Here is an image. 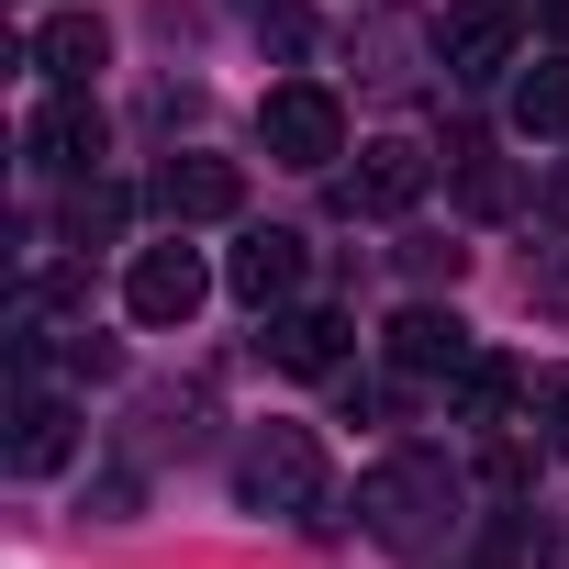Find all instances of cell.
Here are the masks:
<instances>
[{"instance_id": "obj_11", "label": "cell", "mask_w": 569, "mask_h": 569, "mask_svg": "<svg viewBox=\"0 0 569 569\" xmlns=\"http://www.w3.org/2000/svg\"><path fill=\"white\" fill-rule=\"evenodd\" d=\"M90 157H101V101L90 90H57L34 112V168H90Z\"/></svg>"}, {"instance_id": "obj_21", "label": "cell", "mask_w": 569, "mask_h": 569, "mask_svg": "<svg viewBox=\"0 0 569 569\" xmlns=\"http://www.w3.org/2000/svg\"><path fill=\"white\" fill-rule=\"evenodd\" d=\"M536 23H547V34H569V0H536Z\"/></svg>"}, {"instance_id": "obj_18", "label": "cell", "mask_w": 569, "mask_h": 569, "mask_svg": "<svg viewBox=\"0 0 569 569\" xmlns=\"http://www.w3.org/2000/svg\"><path fill=\"white\" fill-rule=\"evenodd\" d=\"M536 436H547V458H569V369L536 380Z\"/></svg>"}, {"instance_id": "obj_6", "label": "cell", "mask_w": 569, "mask_h": 569, "mask_svg": "<svg viewBox=\"0 0 569 569\" xmlns=\"http://www.w3.org/2000/svg\"><path fill=\"white\" fill-rule=\"evenodd\" d=\"M223 279H234L246 313H291V291H302V234H291V223H257V234L223 257Z\"/></svg>"}, {"instance_id": "obj_5", "label": "cell", "mask_w": 569, "mask_h": 569, "mask_svg": "<svg viewBox=\"0 0 569 569\" xmlns=\"http://www.w3.org/2000/svg\"><path fill=\"white\" fill-rule=\"evenodd\" d=\"M425 179H436V157H425L413 134H380V146H358V179H347V212L391 223V212H413V201H425Z\"/></svg>"}, {"instance_id": "obj_12", "label": "cell", "mask_w": 569, "mask_h": 569, "mask_svg": "<svg viewBox=\"0 0 569 569\" xmlns=\"http://www.w3.org/2000/svg\"><path fill=\"white\" fill-rule=\"evenodd\" d=\"M502 57H513V12L502 0H469L447 23V79H502Z\"/></svg>"}, {"instance_id": "obj_20", "label": "cell", "mask_w": 569, "mask_h": 569, "mask_svg": "<svg viewBox=\"0 0 569 569\" xmlns=\"http://www.w3.org/2000/svg\"><path fill=\"white\" fill-rule=\"evenodd\" d=\"M68 223H79V234H112V223H123V190H79Z\"/></svg>"}, {"instance_id": "obj_15", "label": "cell", "mask_w": 569, "mask_h": 569, "mask_svg": "<svg viewBox=\"0 0 569 569\" xmlns=\"http://www.w3.org/2000/svg\"><path fill=\"white\" fill-rule=\"evenodd\" d=\"M513 201H525V179H513L491 146H458V212H469V223H502Z\"/></svg>"}, {"instance_id": "obj_17", "label": "cell", "mask_w": 569, "mask_h": 569, "mask_svg": "<svg viewBox=\"0 0 569 569\" xmlns=\"http://www.w3.org/2000/svg\"><path fill=\"white\" fill-rule=\"evenodd\" d=\"M234 12H246V23H257L279 57H302V34H313V23H302V0H234Z\"/></svg>"}, {"instance_id": "obj_19", "label": "cell", "mask_w": 569, "mask_h": 569, "mask_svg": "<svg viewBox=\"0 0 569 569\" xmlns=\"http://www.w3.org/2000/svg\"><path fill=\"white\" fill-rule=\"evenodd\" d=\"M525 302H536V313H569V257H547V268H525Z\"/></svg>"}, {"instance_id": "obj_9", "label": "cell", "mask_w": 569, "mask_h": 569, "mask_svg": "<svg viewBox=\"0 0 569 569\" xmlns=\"http://www.w3.org/2000/svg\"><path fill=\"white\" fill-rule=\"evenodd\" d=\"M268 369H291V380H336V369H347V313H325V302L268 313Z\"/></svg>"}, {"instance_id": "obj_8", "label": "cell", "mask_w": 569, "mask_h": 569, "mask_svg": "<svg viewBox=\"0 0 569 569\" xmlns=\"http://www.w3.org/2000/svg\"><path fill=\"white\" fill-rule=\"evenodd\" d=\"M380 347H391V369H402V380H458V369L480 358V347H469V325H458V313H436V302H402Z\"/></svg>"}, {"instance_id": "obj_1", "label": "cell", "mask_w": 569, "mask_h": 569, "mask_svg": "<svg viewBox=\"0 0 569 569\" xmlns=\"http://www.w3.org/2000/svg\"><path fill=\"white\" fill-rule=\"evenodd\" d=\"M358 525H369L391 558H436L447 525H458V480H447V458H380V469L358 480Z\"/></svg>"}, {"instance_id": "obj_16", "label": "cell", "mask_w": 569, "mask_h": 569, "mask_svg": "<svg viewBox=\"0 0 569 569\" xmlns=\"http://www.w3.org/2000/svg\"><path fill=\"white\" fill-rule=\"evenodd\" d=\"M513 123H525V134H569V57H536V68L513 79Z\"/></svg>"}, {"instance_id": "obj_4", "label": "cell", "mask_w": 569, "mask_h": 569, "mask_svg": "<svg viewBox=\"0 0 569 569\" xmlns=\"http://www.w3.org/2000/svg\"><path fill=\"white\" fill-rule=\"evenodd\" d=\"M201 291H212V268H201V246H134V268H123V313L146 325V336H179L190 313H201Z\"/></svg>"}, {"instance_id": "obj_22", "label": "cell", "mask_w": 569, "mask_h": 569, "mask_svg": "<svg viewBox=\"0 0 569 569\" xmlns=\"http://www.w3.org/2000/svg\"><path fill=\"white\" fill-rule=\"evenodd\" d=\"M547 212H558V223H569V168H558V179H547Z\"/></svg>"}, {"instance_id": "obj_10", "label": "cell", "mask_w": 569, "mask_h": 569, "mask_svg": "<svg viewBox=\"0 0 569 569\" xmlns=\"http://www.w3.org/2000/svg\"><path fill=\"white\" fill-rule=\"evenodd\" d=\"M112 57V34H101V12H57V23H34V68L57 79V90H90V68Z\"/></svg>"}, {"instance_id": "obj_7", "label": "cell", "mask_w": 569, "mask_h": 569, "mask_svg": "<svg viewBox=\"0 0 569 569\" xmlns=\"http://www.w3.org/2000/svg\"><path fill=\"white\" fill-rule=\"evenodd\" d=\"M157 212L168 223H234L246 212V168L234 157H168L157 168Z\"/></svg>"}, {"instance_id": "obj_14", "label": "cell", "mask_w": 569, "mask_h": 569, "mask_svg": "<svg viewBox=\"0 0 569 569\" xmlns=\"http://www.w3.org/2000/svg\"><path fill=\"white\" fill-rule=\"evenodd\" d=\"M513 402H536V380H525L513 358H469V369H458V425H502Z\"/></svg>"}, {"instance_id": "obj_3", "label": "cell", "mask_w": 569, "mask_h": 569, "mask_svg": "<svg viewBox=\"0 0 569 569\" xmlns=\"http://www.w3.org/2000/svg\"><path fill=\"white\" fill-rule=\"evenodd\" d=\"M257 146H268L279 168H336V157H347V101H336L325 79H279V90L257 101Z\"/></svg>"}, {"instance_id": "obj_13", "label": "cell", "mask_w": 569, "mask_h": 569, "mask_svg": "<svg viewBox=\"0 0 569 569\" xmlns=\"http://www.w3.org/2000/svg\"><path fill=\"white\" fill-rule=\"evenodd\" d=\"M68 458H79V413L34 391V402H23V436H12V469H23V480H46V469H68Z\"/></svg>"}, {"instance_id": "obj_2", "label": "cell", "mask_w": 569, "mask_h": 569, "mask_svg": "<svg viewBox=\"0 0 569 569\" xmlns=\"http://www.w3.org/2000/svg\"><path fill=\"white\" fill-rule=\"evenodd\" d=\"M234 502L246 513H302L325 525V436L313 425H257L234 447Z\"/></svg>"}]
</instances>
